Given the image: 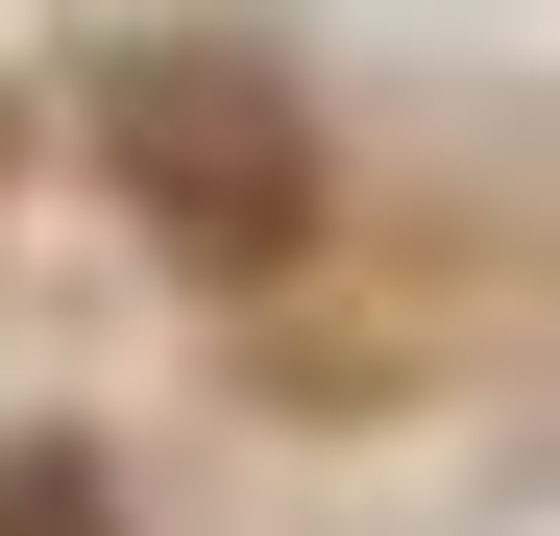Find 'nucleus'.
I'll use <instances>...</instances> for the list:
<instances>
[{"instance_id":"obj_2","label":"nucleus","mask_w":560,"mask_h":536,"mask_svg":"<svg viewBox=\"0 0 560 536\" xmlns=\"http://www.w3.org/2000/svg\"><path fill=\"white\" fill-rule=\"evenodd\" d=\"M0 536H98V464H0Z\"/></svg>"},{"instance_id":"obj_1","label":"nucleus","mask_w":560,"mask_h":536,"mask_svg":"<svg viewBox=\"0 0 560 536\" xmlns=\"http://www.w3.org/2000/svg\"><path fill=\"white\" fill-rule=\"evenodd\" d=\"M98 171H122V220L171 268H293L317 244V123H293V73H244V49H122L98 73Z\"/></svg>"}]
</instances>
